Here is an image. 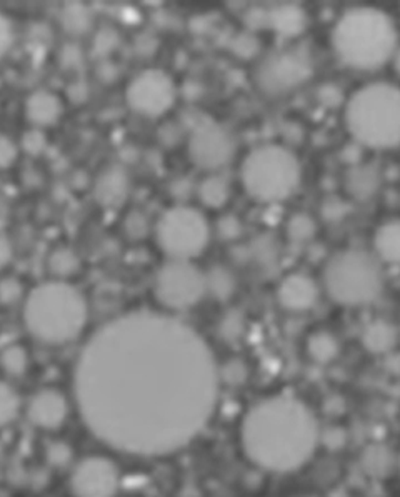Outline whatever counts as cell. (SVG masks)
<instances>
[{
	"instance_id": "obj_1",
	"label": "cell",
	"mask_w": 400,
	"mask_h": 497,
	"mask_svg": "<svg viewBox=\"0 0 400 497\" xmlns=\"http://www.w3.org/2000/svg\"><path fill=\"white\" fill-rule=\"evenodd\" d=\"M219 369L191 325L131 312L97 329L77 361L74 389L87 428L114 449L163 456L210 421Z\"/></svg>"
},
{
	"instance_id": "obj_2",
	"label": "cell",
	"mask_w": 400,
	"mask_h": 497,
	"mask_svg": "<svg viewBox=\"0 0 400 497\" xmlns=\"http://www.w3.org/2000/svg\"><path fill=\"white\" fill-rule=\"evenodd\" d=\"M314 412L304 402L276 396L258 402L242 422V448L248 460L270 472H290L312 458L319 444Z\"/></svg>"
},
{
	"instance_id": "obj_3",
	"label": "cell",
	"mask_w": 400,
	"mask_h": 497,
	"mask_svg": "<svg viewBox=\"0 0 400 497\" xmlns=\"http://www.w3.org/2000/svg\"><path fill=\"white\" fill-rule=\"evenodd\" d=\"M333 48L347 68L375 70L397 52V30L379 9L361 7L345 12L333 29Z\"/></svg>"
},
{
	"instance_id": "obj_4",
	"label": "cell",
	"mask_w": 400,
	"mask_h": 497,
	"mask_svg": "<svg viewBox=\"0 0 400 497\" xmlns=\"http://www.w3.org/2000/svg\"><path fill=\"white\" fill-rule=\"evenodd\" d=\"M24 323L38 341L64 344L76 339L86 325V299L66 282H46L30 292Z\"/></svg>"
},
{
	"instance_id": "obj_5",
	"label": "cell",
	"mask_w": 400,
	"mask_h": 497,
	"mask_svg": "<svg viewBox=\"0 0 400 497\" xmlns=\"http://www.w3.org/2000/svg\"><path fill=\"white\" fill-rule=\"evenodd\" d=\"M345 124L365 147L385 151L400 145V89L374 82L359 89L347 104Z\"/></svg>"
},
{
	"instance_id": "obj_6",
	"label": "cell",
	"mask_w": 400,
	"mask_h": 497,
	"mask_svg": "<svg viewBox=\"0 0 400 497\" xmlns=\"http://www.w3.org/2000/svg\"><path fill=\"white\" fill-rule=\"evenodd\" d=\"M327 294L342 306H367L384 291V274L379 260L361 248L337 252L325 266Z\"/></svg>"
},
{
	"instance_id": "obj_7",
	"label": "cell",
	"mask_w": 400,
	"mask_h": 497,
	"mask_svg": "<svg viewBox=\"0 0 400 497\" xmlns=\"http://www.w3.org/2000/svg\"><path fill=\"white\" fill-rule=\"evenodd\" d=\"M244 189L258 202L286 201L300 182V164L280 145H262L248 153L240 171Z\"/></svg>"
},
{
	"instance_id": "obj_8",
	"label": "cell",
	"mask_w": 400,
	"mask_h": 497,
	"mask_svg": "<svg viewBox=\"0 0 400 497\" xmlns=\"http://www.w3.org/2000/svg\"><path fill=\"white\" fill-rule=\"evenodd\" d=\"M209 222L192 207H174L157 224V242L163 252L177 260L200 256L209 244Z\"/></svg>"
},
{
	"instance_id": "obj_9",
	"label": "cell",
	"mask_w": 400,
	"mask_h": 497,
	"mask_svg": "<svg viewBox=\"0 0 400 497\" xmlns=\"http://www.w3.org/2000/svg\"><path fill=\"white\" fill-rule=\"evenodd\" d=\"M205 292V274L189 260L172 259L157 272L155 297L169 309L185 311L195 306Z\"/></svg>"
},
{
	"instance_id": "obj_10",
	"label": "cell",
	"mask_w": 400,
	"mask_h": 497,
	"mask_svg": "<svg viewBox=\"0 0 400 497\" xmlns=\"http://www.w3.org/2000/svg\"><path fill=\"white\" fill-rule=\"evenodd\" d=\"M312 77V64L299 50L270 54L256 70V84L267 96H284Z\"/></svg>"
},
{
	"instance_id": "obj_11",
	"label": "cell",
	"mask_w": 400,
	"mask_h": 497,
	"mask_svg": "<svg viewBox=\"0 0 400 497\" xmlns=\"http://www.w3.org/2000/svg\"><path fill=\"white\" fill-rule=\"evenodd\" d=\"M175 99V87L163 70H143L127 87V102L137 114L159 117L165 114Z\"/></svg>"
},
{
	"instance_id": "obj_12",
	"label": "cell",
	"mask_w": 400,
	"mask_h": 497,
	"mask_svg": "<svg viewBox=\"0 0 400 497\" xmlns=\"http://www.w3.org/2000/svg\"><path fill=\"white\" fill-rule=\"evenodd\" d=\"M236 143L229 132L214 124L202 122L197 125L189 139V155L192 163L202 169H220L234 159Z\"/></svg>"
},
{
	"instance_id": "obj_13",
	"label": "cell",
	"mask_w": 400,
	"mask_h": 497,
	"mask_svg": "<svg viewBox=\"0 0 400 497\" xmlns=\"http://www.w3.org/2000/svg\"><path fill=\"white\" fill-rule=\"evenodd\" d=\"M70 486L76 496H114L119 488V472L112 460L89 458L77 466Z\"/></svg>"
},
{
	"instance_id": "obj_14",
	"label": "cell",
	"mask_w": 400,
	"mask_h": 497,
	"mask_svg": "<svg viewBox=\"0 0 400 497\" xmlns=\"http://www.w3.org/2000/svg\"><path fill=\"white\" fill-rule=\"evenodd\" d=\"M277 299L287 311L304 312L317 304L319 287L314 279L305 274H290L280 282Z\"/></svg>"
},
{
	"instance_id": "obj_15",
	"label": "cell",
	"mask_w": 400,
	"mask_h": 497,
	"mask_svg": "<svg viewBox=\"0 0 400 497\" xmlns=\"http://www.w3.org/2000/svg\"><path fill=\"white\" fill-rule=\"evenodd\" d=\"M67 412L66 397L54 389L37 392L27 409L30 422L40 429H58L66 421Z\"/></svg>"
},
{
	"instance_id": "obj_16",
	"label": "cell",
	"mask_w": 400,
	"mask_h": 497,
	"mask_svg": "<svg viewBox=\"0 0 400 497\" xmlns=\"http://www.w3.org/2000/svg\"><path fill=\"white\" fill-rule=\"evenodd\" d=\"M129 191H131L129 175L122 167L114 165L105 169L104 173L99 175L94 185V197L97 204L105 209H117L124 206Z\"/></svg>"
},
{
	"instance_id": "obj_17",
	"label": "cell",
	"mask_w": 400,
	"mask_h": 497,
	"mask_svg": "<svg viewBox=\"0 0 400 497\" xmlns=\"http://www.w3.org/2000/svg\"><path fill=\"white\" fill-rule=\"evenodd\" d=\"M361 466L367 476L374 479L391 478L397 468V456L385 444H371L361 454Z\"/></svg>"
},
{
	"instance_id": "obj_18",
	"label": "cell",
	"mask_w": 400,
	"mask_h": 497,
	"mask_svg": "<svg viewBox=\"0 0 400 497\" xmlns=\"http://www.w3.org/2000/svg\"><path fill=\"white\" fill-rule=\"evenodd\" d=\"M26 114L30 122L37 127L56 124L62 114V102L52 92L38 90L27 99Z\"/></svg>"
},
{
	"instance_id": "obj_19",
	"label": "cell",
	"mask_w": 400,
	"mask_h": 497,
	"mask_svg": "<svg viewBox=\"0 0 400 497\" xmlns=\"http://www.w3.org/2000/svg\"><path fill=\"white\" fill-rule=\"evenodd\" d=\"M399 343V329L387 321H372L363 327V344L372 354H389Z\"/></svg>"
},
{
	"instance_id": "obj_20",
	"label": "cell",
	"mask_w": 400,
	"mask_h": 497,
	"mask_svg": "<svg viewBox=\"0 0 400 497\" xmlns=\"http://www.w3.org/2000/svg\"><path fill=\"white\" fill-rule=\"evenodd\" d=\"M267 26L276 30L279 36L297 37L307 27V16L297 5H280L267 10Z\"/></svg>"
},
{
	"instance_id": "obj_21",
	"label": "cell",
	"mask_w": 400,
	"mask_h": 497,
	"mask_svg": "<svg viewBox=\"0 0 400 497\" xmlns=\"http://www.w3.org/2000/svg\"><path fill=\"white\" fill-rule=\"evenodd\" d=\"M381 187V174L372 165H357L345 175V189L357 201H369Z\"/></svg>"
},
{
	"instance_id": "obj_22",
	"label": "cell",
	"mask_w": 400,
	"mask_h": 497,
	"mask_svg": "<svg viewBox=\"0 0 400 497\" xmlns=\"http://www.w3.org/2000/svg\"><path fill=\"white\" fill-rule=\"evenodd\" d=\"M374 248L384 262L400 266V220L382 224L374 236Z\"/></svg>"
},
{
	"instance_id": "obj_23",
	"label": "cell",
	"mask_w": 400,
	"mask_h": 497,
	"mask_svg": "<svg viewBox=\"0 0 400 497\" xmlns=\"http://www.w3.org/2000/svg\"><path fill=\"white\" fill-rule=\"evenodd\" d=\"M244 252V256L252 264L264 270H272L276 269L279 254H280V246L274 236L270 234H262L248 244Z\"/></svg>"
},
{
	"instance_id": "obj_24",
	"label": "cell",
	"mask_w": 400,
	"mask_h": 497,
	"mask_svg": "<svg viewBox=\"0 0 400 497\" xmlns=\"http://www.w3.org/2000/svg\"><path fill=\"white\" fill-rule=\"evenodd\" d=\"M307 353L317 364L332 363L341 353V344L329 331H317L307 341Z\"/></svg>"
},
{
	"instance_id": "obj_25",
	"label": "cell",
	"mask_w": 400,
	"mask_h": 497,
	"mask_svg": "<svg viewBox=\"0 0 400 497\" xmlns=\"http://www.w3.org/2000/svg\"><path fill=\"white\" fill-rule=\"evenodd\" d=\"M229 184L220 175H210L199 185L200 202L212 209L222 207L226 202L229 201Z\"/></svg>"
},
{
	"instance_id": "obj_26",
	"label": "cell",
	"mask_w": 400,
	"mask_h": 497,
	"mask_svg": "<svg viewBox=\"0 0 400 497\" xmlns=\"http://www.w3.org/2000/svg\"><path fill=\"white\" fill-rule=\"evenodd\" d=\"M205 282H207V291L219 301L230 299L237 287L236 276L224 266H216V268L210 269L209 272L205 274Z\"/></svg>"
},
{
	"instance_id": "obj_27",
	"label": "cell",
	"mask_w": 400,
	"mask_h": 497,
	"mask_svg": "<svg viewBox=\"0 0 400 497\" xmlns=\"http://www.w3.org/2000/svg\"><path fill=\"white\" fill-rule=\"evenodd\" d=\"M47 268L56 278H70L80 269V259L72 248H58L48 256Z\"/></svg>"
},
{
	"instance_id": "obj_28",
	"label": "cell",
	"mask_w": 400,
	"mask_h": 497,
	"mask_svg": "<svg viewBox=\"0 0 400 497\" xmlns=\"http://www.w3.org/2000/svg\"><path fill=\"white\" fill-rule=\"evenodd\" d=\"M60 20L66 32L72 36H82L90 29V14L82 4H67Z\"/></svg>"
},
{
	"instance_id": "obj_29",
	"label": "cell",
	"mask_w": 400,
	"mask_h": 497,
	"mask_svg": "<svg viewBox=\"0 0 400 497\" xmlns=\"http://www.w3.org/2000/svg\"><path fill=\"white\" fill-rule=\"evenodd\" d=\"M2 365H4L5 373L9 374V375L19 377L27 371V365H29L27 351L22 345L17 344L5 347L4 353H2Z\"/></svg>"
},
{
	"instance_id": "obj_30",
	"label": "cell",
	"mask_w": 400,
	"mask_h": 497,
	"mask_svg": "<svg viewBox=\"0 0 400 497\" xmlns=\"http://www.w3.org/2000/svg\"><path fill=\"white\" fill-rule=\"evenodd\" d=\"M315 232L317 224L307 214H296L287 222V236L294 242H307L314 238Z\"/></svg>"
},
{
	"instance_id": "obj_31",
	"label": "cell",
	"mask_w": 400,
	"mask_h": 497,
	"mask_svg": "<svg viewBox=\"0 0 400 497\" xmlns=\"http://www.w3.org/2000/svg\"><path fill=\"white\" fill-rule=\"evenodd\" d=\"M20 409V399L17 392L9 384H2L0 387V424L7 426L17 418Z\"/></svg>"
},
{
	"instance_id": "obj_32",
	"label": "cell",
	"mask_w": 400,
	"mask_h": 497,
	"mask_svg": "<svg viewBox=\"0 0 400 497\" xmlns=\"http://www.w3.org/2000/svg\"><path fill=\"white\" fill-rule=\"evenodd\" d=\"M220 337L229 343V344H236L246 331V323H244V317L237 311H230L229 314H226L222 324H220Z\"/></svg>"
},
{
	"instance_id": "obj_33",
	"label": "cell",
	"mask_w": 400,
	"mask_h": 497,
	"mask_svg": "<svg viewBox=\"0 0 400 497\" xmlns=\"http://www.w3.org/2000/svg\"><path fill=\"white\" fill-rule=\"evenodd\" d=\"M219 375L220 381H224L227 386L232 387L244 386L248 379L247 364L242 359H230L229 363L224 364L222 369H219Z\"/></svg>"
},
{
	"instance_id": "obj_34",
	"label": "cell",
	"mask_w": 400,
	"mask_h": 497,
	"mask_svg": "<svg viewBox=\"0 0 400 497\" xmlns=\"http://www.w3.org/2000/svg\"><path fill=\"white\" fill-rule=\"evenodd\" d=\"M119 42H121V38H119L117 30L104 27L97 32L96 37L92 40V54L99 58H107L111 52H114Z\"/></svg>"
},
{
	"instance_id": "obj_35",
	"label": "cell",
	"mask_w": 400,
	"mask_h": 497,
	"mask_svg": "<svg viewBox=\"0 0 400 497\" xmlns=\"http://www.w3.org/2000/svg\"><path fill=\"white\" fill-rule=\"evenodd\" d=\"M124 232L131 240H141L147 236L149 224H147V217L143 216L142 212L133 211L125 217Z\"/></svg>"
},
{
	"instance_id": "obj_36",
	"label": "cell",
	"mask_w": 400,
	"mask_h": 497,
	"mask_svg": "<svg viewBox=\"0 0 400 497\" xmlns=\"http://www.w3.org/2000/svg\"><path fill=\"white\" fill-rule=\"evenodd\" d=\"M232 52L242 58H252L258 56V40L252 34H238L232 42Z\"/></svg>"
},
{
	"instance_id": "obj_37",
	"label": "cell",
	"mask_w": 400,
	"mask_h": 497,
	"mask_svg": "<svg viewBox=\"0 0 400 497\" xmlns=\"http://www.w3.org/2000/svg\"><path fill=\"white\" fill-rule=\"evenodd\" d=\"M319 442L329 450H342L345 444L349 442V434L342 428H327L324 432H321Z\"/></svg>"
},
{
	"instance_id": "obj_38",
	"label": "cell",
	"mask_w": 400,
	"mask_h": 497,
	"mask_svg": "<svg viewBox=\"0 0 400 497\" xmlns=\"http://www.w3.org/2000/svg\"><path fill=\"white\" fill-rule=\"evenodd\" d=\"M217 236L222 240H236L242 236L244 227L236 216H224L217 220Z\"/></svg>"
},
{
	"instance_id": "obj_39",
	"label": "cell",
	"mask_w": 400,
	"mask_h": 497,
	"mask_svg": "<svg viewBox=\"0 0 400 497\" xmlns=\"http://www.w3.org/2000/svg\"><path fill=\"white\" fill-rule=\"evenodd\" d=\"M47 462L54 468H66L72 460V449L64 442H52L47 446Z\"/></svg>"
},
{
	"instance_id": "obj_40",
	"label": "cell",
	"mask_w": 400,
	"mask_h": 497,
	"mask_svg": "<svg viewBox=\"0 0 400 497\" xmlns=\"http://www.w3.org/2000/svg\"><path fill=\"white\" fill-rule=\"evenodd\" d=\"M22 297V286L19 280L14 278H7L0 284V301L2 306H12Z\"/></svg>"
},
{
	"instance_id": "obj_41",
	"label": "cell",
	"mask_w": 400,
	"mask_h": 497,
	"mask_svg": "<svg viewBox=\"0 0 400 497\" xmlns=\"http://www.w3.org/2000/svg\"><path fill=\"white\" fill-rule=\"evenodd\" d=\"M46 145H47L46 135L42 134L37 129L29 131L27 134H24V137H22V147L30 155H38V153H44Z\"/></svg>"
},
{
	"instance_id": "obj_42",
	"label": "cell",
	"mask_w": 400,
	"mask_h": 497,
	"mask_svg": "<svg viewBox=\"0 0 400 497\" xmlns=\"http://www.w3.org/2000/svg\"><path fill=\"white\" fill-rule=\"evenodd\" d=\"M322 212H324L325 219L337 222V220L342 219L343 216L349 212V206L345 202L341 201V199H329V201L325 202Z\"/></svg>"
},
{
	"instance_id": "obj_43",
	"label": "cell",
	"mask_w": 400,
	"mask_h": 497,
	"mask_svg": "<svg viewBox=\"0 0 400 497\" xmlns=\"http://www.w3.org/2000/svg\"><path fill=\"white\" fill-rule=\"evenodd\" d=\"M16 159H17L16 145L7 137H2L0 139V165H2V169H9L10 165L16 163Z\"/></svg>"
},
{
	"instance_id": "obj_44",
	"label": "cell",
	"mask_w": 400,
	"mask_h": 497,
	"mask_svg": "<svg viewBox=\"0 0 400 497\" xmlns=\"http://www.w3.org/2000/svg\"><path fill=\"white\" fill-rule=\"evenodd\" d=\"M14 44V30L10 26V20L7 17H0V52L5 56L10 50V46Z\"/></svg>"
},
{
	"instance_id": "obj_45",
	"label": "cell",
	"mask_w": 400,
	"mask_h": 497,
	"mask_svg": "<svg viewBox=\"0 0 400 497\" xmlns=\"http://www.w3.org/2000/svg\"><path fill=\"white\" fill-rule=\"evenodd\" d=\"M62 66L67 69L79 68L82 64V52L77 46H66L60 56Z\"/></svg>"
},
{
	"instance_id": "obj_46",
	"label": "cell",
	"mask_w": 400,
	"mask_h": 497,
	"mask_svg": "<svg viewBox=\"0 0 400 497\" xmlns=\"http://www.w3.org/2000/svg\"><path fill=\"white\" fill-rule=\"evenodd\" d=\"M319 97L327 106H337L341 102V99H342V94H341V90L337 87L327 86L321 89Z\"/></svg>"
},
{
	"instance_id": "obj_47",
	"label": "cell",
	"mask_w": 400,
	"mask_h": 497,
	"mask_svg": "<svg viewBox=\"0 0 400 497\" xmlns=\"http://www.w3.org/2000/svg\"><path fill=\"white\" fill-rule=\"evenodd\" d=\"M10 259H12V246H10L7 236H2V240H0V266L7 268Z\"/></svg>"
},
{
	"instance_id": "obj_48",
	"label": "cell",
	"mask_w": 400,
	"mask_h": 497,
	"mask_svg": "<svg viewBox=\"0 0 400 497\" xmlns=\"http://www.w3.org/2000/svg\"><path fill=\"white\" fill-rule=\"evenodd\" d=\"M343 407H345V404H343L342 399L335 396L331 399V404L329 402L325 404V412L327 414H341V412H343Z\"/></svg>"
},
{
	"instance_id": "obj_49",
	"label": "cell",
	"mask_w": 400,
	"mask_h": 497,
	"mask_svg": "<svg viewBox=\"0 0 400 497\" xmlns=\"http://www.w3.org/2000/svg\"><path fill=\"white\" fill-rule=\"evenodd\" d=\"M394 60H395V62H394V64H395V70H397V72H399L400 74V48L399 50H397V52H395V56H394Z\"/></svg>"
},
{
	"instance_id": "obj_50",
	"label": "cell",
	"mask_w": 400,
	"mask_h": 497,
	"mask_svg": "<svg viewBox=\"0 0 400 497\" xmlns=\"http://www.w3.org/2000/svg\"><path fill=\"white\" fill-rule=\"evenodd\" d=\"M397 468H399V471H400V456L399 458H397Z\"/></svg>"
}]
</instances>
